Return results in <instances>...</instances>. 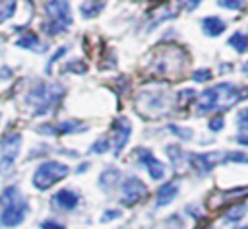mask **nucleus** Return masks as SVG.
Listing matches in <instances>:
<instances>
[{
    "label": "nucleus",
    "mask_w": 248,
    "mask_h": 229,
    "mask_svg": "<svg viewBox=\"0 0 248 229\" xmlns=\"http://www.w3.org/2000/svg\"><path fill=\"white\" fill-rule=\"evenodd\" d=\"M248 97V87L238 89L236 85L229 82H221L209 89H203L198 97V114L209 113V111H227L234 103Z\"/></svg>",
    "instance_id": "obj_1"
},
{
    "label": "nucleus",
    "mask_w": 248,
    "mask_h": 229,
    "mask_svg": "<svg viewBox=\"0 0 248 229\" xmlns=\"http://www.w3.org/2000/svg\"><path fill=\"white\" fill-rule=\"evenodd\" d=\"M62 97H64V87L60 83L39 80L29 87V91L25 95V103H27V107H31V113L35 116H41V114L50 113Z\"/></svg>",
    "instance_id": "obj_2"
},
{
    "label": "nucleus",
    "mask_w": 248,
    "mask_h": 229,
    "mask_svg": "<svg viewBox=\"0 0 248 229\" xmlns=\"http://www.w3.org/2000/svg\"><path fill=\"white\" fill-rule=\"evenodd\" d=\"M72 25V6L70 0H46L45 2V21L41 23L43 33L60 35Z\"/></svg>",
    "instance_id": "obj_3"
},
{
    "label": "nucleus",
    "mask_w": 248,
    "mask_h": 229,
    "mask_svg": "<svg viewBox=\"0 0 248 229\" xmlns=\"http://www.w3.org/2000/svg\"><path fill=\"white\" fill-rule=\"evenodd\" d=\"M68 173H70V167L66 163H60V161H54V159L43 161L33 173V186L37 190H46L54 182L62 180Z\"/></svg>",
    "instance_id": "obj_4"
},
{
    "label": "nucleus",
    "mask_w": 248,
    "mask_h": 229,
    "mask_svg": "<svg viewBox=\"0 0 248 229\" xmlns=\"http://www.w3.org/2000/svg\"><path fill=\"white\" fill-rule=\"evenodd\" d=\"M21 147V136L17 132H6L0 140V175H6L17 159Z\"/></svg>",
    "instance_id": "obj_5"
},
{
    "label": "nucleus",
    "mask_w": 248,
    "mask_h": 229,
    "mask_svg": "<svg viewBox=\"0 0 248 229\" xmlns=\"http://www.w3.org/2000/svg\"><path fill=\"white\" fill-rule=\"evenodd\" d=\"M27 212H29V202L23 196H16L14 200L2 206V213H0L2 227H17L19 223H23Z\"/></svg>",
    "instance_id": "obj_6"
},
{
    "label": "nucleus",
    "mask_w": 248,
    "mask_h": 229,
    "mask_svg": "<svg viewBox=\"0 0 248 229\" xmlns=\"http://www.w3.org/2000/svg\"><path fill=\"white\" fill-rule=\"evenodd\" d=\"M188 163L198 175L209 173L219 163H229V151H205V153H188Z\"/></svg>",
    "instance_id": "obj_7"
},
{
    "label": "nucleus",
    "mask_w": 248,
    "mask_h": 229,
    "mask_svg": "<svg viewBox=\"0 0 248 229\" xmlns=\"http://www.w3.org/2000/svg\"><path fill=\"white\" fill-rule=\"evenodd\" d=\"M120 190H122V204L134 206L141 198H145L147 184H143V180H140L138 177H126L120 184Z\"/></svg>",
    "instance_id": "obj_8"
},
{
    "label": "nucleus",
    "mask_w": 248,
    "mask_h": 229,
    "mask_svg": "<svg viewBox=\"0 0 248 229\" xmlns=\"http://www.w3.org/2000/svg\"><path fill=\"white\" fill-rule=\"evenodd\" d=\"M130 134H132V124L126 116H118L114 118L112 122V151L114 155H120L122 149L126 147L128 140H130Z\"/></svg>",
    "instance_id": "obj_9"
},
{
    "label": "nucleus",
    "mask_w": 248,
    "mask_h": 229,
    "mask_svg": "<svg viewBox=\"0 0 248 229\" xmlns=\"http://www.w3.org/2000/svg\"><path fill=\"white\" fill-rule=\"evenodd\" d=\"M136 157H138L140 165L149 173V177H151L153 180H159V179L165 177V165H163V161H159V159L153 155L151 149L138 147V149H136Z\"/></svg>",
    "instance_id": "obj_10"
},
{
    "label": "nucleus",
    "mask_w": 248,
    "mask_h": 229,
    "mask_svg": "<svg viewBox=\"0 0 248 229\" xmlns=\"http://www.w3.org/2000/svg\"><path fill=\"white\" fill-rule=\"evenodd\" d=\"M83 130H87V126L85 124H79L78 120H62V122H54V124L37 126V132L48 134V136H66V134L83 132Z\"/></svg>",
    "instance_id": "obj_11"
},
{
    "label": "nucleus",
    "mask_w": 248,
    "mask_h": 229,
    "mask_svg": "<svg viewBox=\"0 0 248 229\" xmlns=\"http://www.w3.org/2000/svg\"><path fill=\"white\" fill-rule=\"evenodd\" d=\"M78 202H79L78 194H76L74 190H70V188H62V190H58V192L52 196V204L58 206V208L64 210V212L74 210V208L78 206Z\"/></svg>",
    "instance_id": "obj_12"
},
{
    "label": "nucleus",
    "mask_w": 248,
    "mask_h": 229,
    "mask_svg": "<svg viewBox=\"0 0 248 229\" xmlns=\"http://www.w3.org/2000/svg\"><path fill=\"white\" fill-rule=\"evenodd\" d=\"M202 29H203V35L217 37L227 29V21L221 19L219 16H207V17L202 19Z\"/></svg>",
    "instance_id": "obj_13"
},
{
    "label": "nucleus",
    "mask_w": 248,
    "mask_h": 229,
    "mask_svg": "<svg viewBox=\"0 0 248 229\" xmlns=\"http://www.w3.org/2000/svg\"><path fill=\"white\" fill-rule=\"evenodd\" d=\"M178 194V184L176 182H165L157 188V196H155V206H167L170 204Z\"/></svg>",
    "instance_id": "obj_14"
},
{
    "label": "nucleus",
    "mask_w": 248,
    "mask_h": 229,
    "mask_svg": "<svg viewBox=\"0 0 248 229\" xmlns=\"http://www.w3.org/2000/svg\"><path fill=\"white\" fill-rule=\"evenodd\" d=\"M16 45H17L19 49H27V50H35V52H43V50H46V45H43V43L39 41V35L33 33V31L23 33V37H19Z\"/></svg>",
    "instance_id": "obj_15"
},
{
    "label": "nucleus",
    "mask_w": 248,
    "mask_h": 229,
    "mask_svg": "<svg viewBox=\"0 0 248 229\" xmlns=\"http://www.w3.org/2000/svg\"><path fill=\"white\" fill-rule=\"evenodd\" d=\"M105 6H107L105 0H83L79 4V14L83 19H93L103 12Z\"/></svg>",
    "instance_id": "obj_16"
},
{
    "label": "nucleus",
    "mask_w": 248,
    "mask_h": 229,
    "mask_svg": "<svg viewBox=\"0 0 248 229\" xmlns=\"http://www.w3.org/2000/svg\"><path fill=\"white\" fill-rule=\"evenodd\" d=\"M246 212H248V206H246V202H242V204H236V206L229 208V210L225 212L223 219H225L227 223H234V221H240V219L246 215Z\"/></svg>",
    "instance_id": "obj_17"
},
{
    "label": "nucleus",
    "mask_w": 248,
    "mask_h": 229,
    "mask_svg": "<svg viewBox=\"0 0 248 229\" xmlns=\"http://www.w3.org/2000/svg\"><path fill=\"white\" fill-rule=\"evenodd\" d=\"M227 45H231L236 52H246V50H248V37H246L244 33L236 31V33H232V35L229 37Z\"/></svg>",
    "instance_id": "obj_18"
},
{
    "label": "nucleus",
    "mask_w": 248,
    "mask_h": 229,
    "mask_svg": "<svg viewBox=\"0 0 248 229\" xmlns=\"http://www.w3.org/2000/svg\"><path fill=\"white\" fill-rule=\"evenodd\" d=\"M118 179H120V173L116 169H105L99 177V182L103 184V188H110L118 182Z\"/></svg>",
    "instance_id": "obj_19"
},
{
    "label": "nucleus",
    "mask_w": 248,
    "mask_h": 229,
    "mask_svg": "<svg viewBox=\"0 0 248 229\" xmlns=\"http://www.w3.org/2000/svg\"><path fill=\"white\" fill-rule=\"evenodd\" d=\"M16 6H17L16 0H0V23H4L16 14Z\"/></svg>",
    "instance_id": "obj_20"
},
{
    "label": "nucleus",
    "mask_w": 248,
    "mask_h": 229,
    "mask_svg": "<svg viewBox=\"0 0 248 229\" xmlns=\"http://www.w3.org/2000/svg\"><path fill=\"white\" fill-rule=\"evenodd\" d=\"M167 155H169V159L172 161V165H174V167H180V165H182V161H184V151H182L176 144L167 146Z\"/></svg>",
    "instance_id": "obj_21"
},
{
    "label": "nucleus",
    "mask_w": 248,
    "mask_h": 229,
    "mask_svg": "<svg viewBox=\"0 0 248 229\" xmlns=\"http://www.w3.org/2000/svg\"><path fill=\"white\" fill-rule=\"evenodd\" d=\"M110 147V140L108 138H99L97 142H93V146L89 147V153H95V155H101V153H107Z\"/></svg>",
    "instance_id": "obj_22"
},
{
    "label": "nucleus",
    "mask_w": 248,
    "mask_h": 229,
    "mask_svg": "<svg viewBox=\"0 0 248 229\" xmlns=\"http://www.w3.org/2000/svg\"><path fill=\"white\" fill-rule=\"evenodd\" d=\"M16 196H19V188H17L16 184H10V186H6V188H4V192L0 194V206L8 204V202H10V200H14Z\"/></svg>",
    "instance_id": "obj_23"
},
{
    "label": "nucleus",
    "mask_w": 248,
    "mask_h": 229,
    "mask_svg": "<svg viewBox=\"0 0 248 229\" xmlns=\"http://www.w3.org/2000/svg\"><path fill=\"white\" fill-rule=\"evenodd\" d=\"M64 70H70V72H74V74H83V72L87 70V66H85V64H83L79 58H74V60L66 62Z\"/></svg>",
    "instance_id": "obj_24"
},
{
    "label": "nucleus",
    "mask_w": 248,
    "mask_h": 229,
    "mask_svg": "<svg viewBox=\"0 0 248 229\" xmlns=\"http://www.w3.org/2000/svg\"><path fill=\"white\" fill-rule=\"evenodd\" d=\"M196 97V93H194V89H182V91H178V95H176V101H178V105H182V107H186L192 99Z\"/></svg>",
    "instance_id": "obj_25"
},
{
    "label": "nucleus",
    "mask_w": 248,
    "mask_h": 229,
    "mask_svg": "<svg viewBox=\"0 0 248 229\" xmlns=\"http://www.w3.org/2000/svg\"><path fill=\"white\" fill-rule=\"evenodd\" d=\"M217 4L225 10H240L244 6V0H217Z\"/></svg>",
    "instance_id": "obj_26"
},
{
    "label": "nucleus",
    "mask_w": 248,
    "mask_h": 229,
    "mask_svg": "<svg viewBox=\"0 0 248 229\" xmlns=\"http://www.w3.org/2000/svg\"><path fill=\"white\" fill-rule=\"evenodd\" d=\"M209 78H211V70H207V68H200V70L192 72V80L194 82H207Z\"/></svg>",
    "instance_id": "obj_27"
},
{
    "label": "nucleus",
    "mask_w": 248,
    "mask_h": 229,
    "mask_svg": "<svg viewBox=\"0 0 248 229\" xmlns=\"http://www.w3.org/2000/svg\"><path fill=\"white\" fill-rule=\"evenodd\" d=\"M236 122H238V126H240L242 130L248 128V107H244V109L238 111V114H236Z\"/></svg>",
    "instance_id": "obj_28"
},
{
    "label": "nucleus",
    "mask_w": 248,
    "mask_h": 229,
    "mask_svg": "<svg viewBox=\"0 0 248 229\" xmlns=\"http://www.w3.org/2000/svg\"><path fill=\"white\" fill-rule=\"evenodd\" d=\"M169 128H170L176 136H180L182 140H190V138H192V130H190V128H180V126H174V124H170Z\"/></svg>",
    "instance_id": "obj_29"
},
{
    "label": "nucleus",
    "mask_w": 248,
    "mask_h": 229,
    "mask_svg": "<svg viewBox=\"0 0 248 229\" xmlns=\"http://www.w3.org/2000/svg\"><path fill=\"white\" fill-rule=\"evenodd\" d=\"M223 126H225L223 116H215V118H211V120L207 122V128H209V130H213V132H219Z\"/></svg>",
    "instance_id": "obj_30"
},
{
    "label": "nucleus",
    "mask_w": 248,
    "mask_h": 229,
    "mask_svg": "<svg viewBox=\"0 0 248 229\" xmlns=\"http://www.w3.org/2000/svg\"><path fill=\"white\" fill-rule=\"evenodd\" d=\"M66 50H68V47H60V49H58V50H56V52L50 56V60L46 62V72L50 70V66H52V64H54V62H56V60H58L62 54H66Z\"/></svg>",
    "instance_id": "obj_31"
},
{
    "label": "nucleus",
    "mask_w": 248,
    "mask_h": 229,
    "mask_svg": "<svg viewBox=\"0 0 248 229\" xmlns=\"http://www.w3.org/2000/svg\"><path fill=\"white\" fill-rule=\"evenodd\" d=\"M41 229H66L62 223H58V221H54V219H45L43 223H41Z\"/></svg>",
    "instance_id": "obj_32"
},
{
    "label": "nucleus",
    "mask_w": 248,
    "mask_h": 229,
    "mask_svg": "<svg viewBox=\"0 0 248 229\" xmlns=\"http://www.w3.org/2000/svg\"><path fill=\"white\" fill-rule=\"evenodd\" d=\"M118 215H120V212H118V210H107V212L103 213L101 221H103V223H107V221H112V219H116Z\"/></svg>",
    "instance_id": "obj_33"
},
{
    "label": "nucleus",
    "mask_w": 248,
    "mask_h": 229,
    "mask_svg": "<svg viewBox=\"0 0 248 229\" xmlns=\"http://www.w3.org/2000/svg\"><path fill=\"white\" fill-rule=\"evenodd\" d=\"M234 140H236L238 144H242V146H248V128H246V130H242Z\"/></svg>",
    "instance_id": "obj_34"
},
{
    "label": "nucleus",
    "mask_w": 248,
    "mask_h": 229,
    "mask_svg": "<svg viewBox=\"0 0 248 229\" xmlns=\"http://www.w3.org/2000/svg\"><path fill=\"white\" fill-rule=\"evenodd\" d=\"M184 2H186V12H192V10H196L200 6L202 0H184Z\"/></svg>",
    "instance_id": "obj_35"
},
{
    "label": "nucleus",
    "mask_w": 248,
    "mask_h": 229,
    "mask_svg": "<svg viewBox=\"0 0 248 229\" xmlns=\"http://www.w3.org/2000/svg\"><path fill=\"white\" fill-rule=\"evenodd\" d=\"M87 167H89V163H81V165L78 167V173H81V171H85Z\"/></svg>",
    "instance_id": "obj_36"
},
{
    "label": "nucleus",
    "mask_w": 248,
    "mask_h": 229,
    "mask_svg": "<svg viewBox=\"0 0 248 229\" xmlns=\"http://www.w3.org/2000/svg\"><path fill=\"white\" fill-rule=\"evenodd\" d=\"M240 70H242V72H244V74L248 76V60H246V62H244V64L240 66Z\"/></svg>",
    "instance_id": "obj_37"
},
{
    "label": "nucleus",
    "mask_w": 248,
    "mask_h": 229,
    "mask_svg": "<svg viewBox=\"0 0 248 229\" xmlns=\"http://www.w3.org/2000/svg\"><path fill=\"white\" fill-rule=\"evenodd\" d=\"M240 229H248V225H246V227H240Z\"/></svg>",
    "instance_id": "obj_38"
},
{
    "label": "nucleus",
    "mask_w": 248,
    "mask_h": 229,
    "mask_svg": "<svg viewBox=\"0 0 248 229\" xmlns=\"http://www.w3.org/2000/svg\"><path fill=\"white\" fill-rule=\"evenodd\" d=\"M0 78H4V76H0Z\"/></svg>",
    "instance_id": "obj_39"
}]
</instances>
